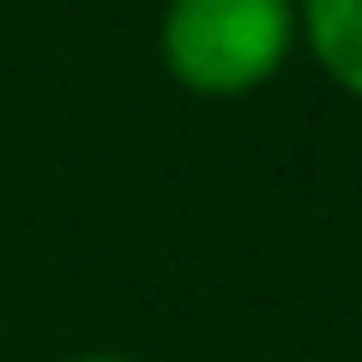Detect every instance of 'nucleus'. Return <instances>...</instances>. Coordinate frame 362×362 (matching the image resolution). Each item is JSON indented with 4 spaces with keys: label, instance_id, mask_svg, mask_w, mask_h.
<instances>
[{
    "label": "nucleus",
    "instance_id": "obj_1",
    "mask_svg": "<svg viewBox=\"0 0 362 362\" xmlns=\"http://www.w3.org/2000/svg\"><path fill=\"white\" fill-rule=\"evenodd\" d=\"M296 30V0H169L163 61L199 97H242L284 66Z\"/></svg>",
    "mask_w": 362,
    "mask_h": 362
},
{
    "label": "nucleus",
    "instance_id": "obj_2",
    "mask_svg": "<svg viewBox=\"0 0 362 362\" xmlns=\"http://www.w3.org/2000/svg\"><path fill=\"white\" fill-rule=\"evenodd\" d=\"M296 25L308 37L314 61L362 97V0H296Z\"/></svg>",
    "mask_w": 362,
    "mask_h": 362
},
{
    "label": "nucleus",
    "instance_id": "obj_3",
    "mask_svg": "<svg viewBox=\"0 0 362 362\" xmlns=\"http://www.w3.org/2000/svg\"><path fill=\"white\" fill-rule=\"evenodd\" d=\"M73 362H133V356H103V350H97V356H73Z\"/></svg>",
    "mask_w": 362,
    "mask_h": 362
}]
</instances>
